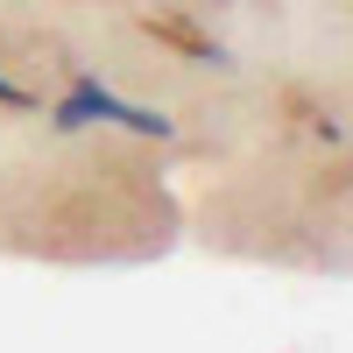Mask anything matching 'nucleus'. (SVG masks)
Returning <instances> with one entry per match:
<instances>
[{
    "label": "nucleus",
    "mask_w": 353,
    "mask_h": 353,
    "mask_svg": "<svg viewBox=\"0 0 353 353\" xmlns=\"http://www.w3.org/2000/svg\"><path fill=\"white\" fill-rule=\"evenodd\" d=\"M0 106H14V113H21V106H36V92H28V85H14L8 71H0Z\"/></svg>",
    "instance_id": "obj_2"
},
{
    "label": "nucleus",
    "mask_w": 353,
    "mask_h": 353,
    "mask_svg": "<svg viewBox=\"0 0 353 353\" xmlns=\"http://www.w3.org/2000/svg\"><path fill=\"white\" fill-rule=\"evenodd\" d=\"M50 128H57V134H78V128H128V134H149V141H170V134H176L170 113L134 106V99H121V92H106L92 71L71 78V92L50 106Z\"/></svg>",
    "instance_id": "obj_1"
}]
</instances>
